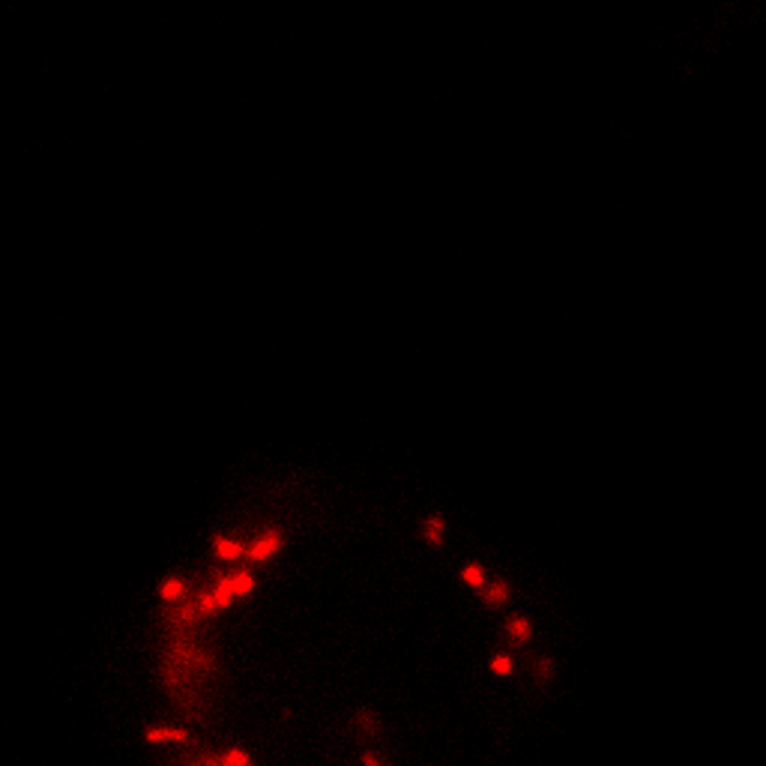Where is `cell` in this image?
<instances>
[{
	"label": "cell",
	"mask_w": 766,
	"mask_h": 766,
	"mask_svg": "<svg viewBox=\"0 0 766 766\" xmlns=\"http://www.w3.org/2000/svg\"><path fill=\"white\" fill-rule=\"evenodd\" d=\"M219 761H222V766H252V757L246 754L243 748H237V745L225 748V752L219 754Z\"/></svg>",
	"instance_id": "11"
},
{
	"label": "cell",
	"mask_w": 766,
	"mask_h": 766,
	"mask_svg": "<svg viewBox=\"0 0 766 766\" xmlns=\"http://www.w3.org/2000/svg\"><path fill=\"white\" fill-rule=\"evenodd\" d=\"M210 548H213V557H216L219 563H234V560L246 557V545L234 536H213Z\"/></svg>",
	"instance_id": "3"
},
{
	"label": "cell",
	"mask_w": 766,
	"mask_h": 766,
	"mask_svg": "<svg viewBox=\"0 0 766 766\" xmlns=\"http://www.w3.org/2000/svg\"><path fill=\"white\" fill-rule=\"evenodd\" d=\"M225 581H228V587H230V593H234L237 599L249 596V593L254 590V575H252L249 569H237V572H230V575H225Z\"/></svg>",
	"instance_id": "5"
},
{
	"label": "cell",
	"mask_w": 766,
	"mask_h": 766,
	"mask_svg": "<svg viewBox=\"0 0 766 766\" xmlns=\"http://www.w3.org/2000/svg\"><path fill=\"white\" fill-rule=\"evenodd\" d=\"M359 766H390V763H386L381 754H374V752H362L359 754Z\"/></svg>",
	"instance_id": "12"
},
{
	"label": "cell",
	"mask_w": 766,
	"mask_h": 766,
	"mask_svg": "<svg viewBox=\"0 0 766 766\" xmlns=\"http://www.w3.org/2000/svg\"><path fill=\"white\" fill-rule=\"evenodd\" d=\"M488 668H491L494 677H512L515 662H512V656H509V653H494L491 662H488Z\"/></svg>",
	"instance_id": "9"
},
{
	"label": "cell",
	"mask_w": 766,
	"mask_h": 766,
	"mask_svg": "<svg viewBox=\"0 0 766 766\" xmlns=\"http://www.w3.org/2000/svg\"><path fill=\"white\" fill-rule=\"evenodd\" d=\"M461 578H464L467 587H473V590H479V593L488 587V581H491L488 572H485L479 563H473V560H470V563H464V569H461Z\"/></svg>",
	"instance_id": "6"
},
{
	"label": "cell",
	"mask_w": 766,
	"mask_h": 766,
	"mask_svg": "<svg viewBox=\"0 0 766 766\" xmlns=\"http://www.w3.org/2000/svg\"><path fill=\"white\" fill-rule=\"evenodd\" d=\"M282 530H263L258 533L249 545H246V560H252V563H267L270 557L278 554V548H282Z\"/></svg>",
	"instance_id": "1"
},
{
	"label": "cell",
	"mask_w": 766,
	"mask_h": 766,
	"mask_svg": "<svg viewBox=\"0 0 766 766\" xmlns=\"http://www.w3.org/2000/svg\"><path fill=\"white\" fill-rule=\"evenodd\" d=\"M159 599L165 605H177L189 599V581L180 578V575H171V578H162L159 584Z\"/></svg>",
	"instance_id": "4"
},
{
	"label": "cell",
	"mask_w": 766,
	"mask_h": 766,
	"mask_svg": "<svg viewBox=\"0 0 766 766\" xmlns=\"http://www.w3.org/2000/svg\"><path fill=\"white\" fill-rule=\"evenodd\" d=\"M485 605H503L509 599V584L506 581H488V587L482 590Z\"/></svg>",
	"instance_id": "7"
},
{
	"label": "cell",
	"mask_w": 766,
	"mask_h": 766,
	"mask_svg": "<svg viewBox=\"0 0 766 766\" xmlns=\"http://www.w3.org/2000/svg\"><path fill=\"white\" fill-rule=\"evenodd\" d=\"M422 542L425 545H440L443 542V521L438 515H431V518L422 521Z\"/></svg>",
	"instance_id": "8"
},
{
	"label": "cell",
	"mask_w": 766,
	"mask_h": 766,
	"mask_svg": "<svg viewBox=\"0 0 766 766\" xmlns=\"http://www.w3.org/2000/svg\"><path fill=\"white\" fill-rule=\"evenodd\" d=\"M357 730H362L366 737H372L374 734V721L368 719V715H359V719H357Z\"/></svg>",
	"instance_id": "13"
},
{
	"label": "cell",
	"mask_w": 766,
	"mask_h": 766,
	"mask_svg": "<svg viewBox=\"0 0 766 766\" xmlns=\"http://www.w3.org/2000/svg\"><path fill=\"white\" fill-rule=\"evenodd\" d=\"M530 635H533V623L527 620L524 614H518V617L509 620V638H512V641H527Z\"/></svg>",
	"instance_id": "10"
},
{
	"label": "cell",
	"mask_w": 766,
	"mask_h": 766,
	"mask_svg": "<svg viewBox=\"0 0 766 766\" xmlns=\"http://www.w3.org/2000/svg\"><path fill=\"white\" fill-rule=\"evenodd\" d=\"M144 739L150 745H159V743H189L192 734L183 728H174V724H153V728L144 730Z\"/></svg>",
	"instance_id": "2"
}]
</instances>
